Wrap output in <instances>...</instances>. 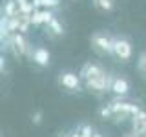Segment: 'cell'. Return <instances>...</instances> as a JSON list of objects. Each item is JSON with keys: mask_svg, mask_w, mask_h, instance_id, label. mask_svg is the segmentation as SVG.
Listing matches in <instances>:
<instances>
[{"mask_svg": "<svg viewBox=\"0 0 146 137\" xmlns=\"http://www.w3.org/2000/svg\"><path fill=\"white\" fill-rule=\"evenodd\" d=\"M18 13H20V15H33L35 13V6H33V2H26V4H20V6H18Z\"/></svg>", "mask_w": 146, "mask_h": 137, "instance_id": "obj_13", "label": "cell"}, {"mask_svg": "<svg viewBox=\"0 0 146 137\" xmlns=\"http://www.w3.org/2000/svg\"><path fill=\"white\" fill-rule=\"evenodd\" d=\"M2 15L7 17V18H15V17L20 15V13H18V4H17V0H6Z\"/></svg>", "mask_w": 146, "mask_h": 137, "instance_id": "obj_10", "label": "cell"}, {"mask_svg": "<svg viewBox=\"0 0 146 137\" xmlns=\"http://www.w3.org/2000/svg\"><path fill=\"white\" fill-rule=\"evenodd\" d=\"M60 6V0H40V9H53Z\"/></svg>", "mask_w": 146, "mask_h": 137, "instance_id": "obj_15", "label": "cell"}, {"mask_svg": "<svg viewBox=\"0 0 146 137\" xmlns=\"http://www.w3.org/2000/svg\"><path fill=\"white\" fill-rule=\"evenodd\" d=\"M131 132L137 137H146V110H141L131 117Z\"/></svg>", "mask_w": 146, "mask_h": 137, "instance_id": "obj_9", "label": "cell"}, {"mask_svg": "<svg viewBox=\"0 0 146 137\" xmlns=\"http://www.w3.org/2000/svg\"><path fill=\"white\" fill-rule=\"evenodd\" d=\"M58 84L68 91H82V79L75 71H62L58 75Z\"/></svg>", "mask_w": 146, "mask_h": 137, "instance_id": "obj_6", "label": "cell"}, {"mask_svg": "<svg viewBox=\"0 0 146 137\" xmlns=\"http://www.w3.org/2000/svg\"><path fill=\"white\" fill-rule=\"evenodd\" d=\"M0 71H6V57H4V55H2V57H0Z\"/></svg>", "mask_w": 146, "mask_h": 137, "instance_id": "obj_19", "label": "cell"}, {"mask_svg": "<svg viewBox=\"0 0 146 137\" xmlns=\"http://www.w3.org/2000/svg\"><path fill=\"white\" fill-rule=\"evenodd\" d=\"M31 61H33L38 68H48L49 64H51V53H49L48 48L36 46V48L33 49V57H31Z\"/></svg>", "mask_w": 146, "mask_h": 137, "instance_id": "obj_8", "label": "cell"}, {"mask_svg": "<svg viewBox=\"0 0 146 137\" xmlns=\"http://www.w3.org/2000/svg\"><path fill=\"white\" fill-rule=\"evenodd\" d=\"M99 115L102 119H111L113 117V112H111V108H110V104H104V106L99 108Z\"/></svg>", "mask_w": 146, "mask_h": 137, "instance_id": "obj_17", "label": "cell"}, {"mask_svg": "<svg viewBox=\"0 0 146 137\" xmlns=\"http://www.w3.org/2000/svg\"><path fill=\"white\" fill-rule=\"evenodd\" d=\"M93 137H102V134H99V132H95V134H93Z\"/></svg>", "mask_w": 146, "mask_h": 137, "instance_id": "obj_22", "label": "cell"}, {"mask_svg": "<svg viewBox=\"0 0 146 137\" xmlns=\"http://www.w3.org/2000/svg\"><path fill=\"white\" fill-rule=\"evenodd\" d=\"M113 57L122 64H128L131 61V57H133V46H131V40L128 37H122V35L113 37Z\"/></svg>", "mask_w": 146, "mask_h": 137, "instance_id": "obj_4", "label": "cell"}, {"mask_svg": "<svg viewBox=\"0 0 146 137\" xmlns=\"http://www.w3.org/2000/svg\"><path fill=\"white\" fill-rule=\"evenodd\" d=\"M110 91H111L115 97H126L128 91H130V82L126 77L122 75H111V84H110Z\"/></svg>", "mask_w": 146, "mask_h": 137, "instance_id": "obj_7", "label": "cell"}, {"mask_svg": "<svg viewBox=\"0 0 146 137\" xmlns=\"http://www.w3.org/2000/svg\"><path fill=\"white\" fill-rule=\"evenodd\" d=\"M44 18H42V9H35V13L31 15V26H42Z\"/></svg>", "mask_w": 146, "mask_h": 137, "instance_id": "obj_14", "label": "cell"}, {"mask_svg": "<svg viewBox=\"0 0 146 137\" xmlns=\"http://www.w3.org/2000/svg\"><path fill=\"white\" fill-rule=\"evenodd\" d=\"M110 108H111V112H113V119H117V121H124V119H128V117L131 119L133 115H137V113L143 110L139 104L122 100L121 97L113 99L111 102H110Z\"/></svg>", "mask_w": 146, "mask_h": 137, "instance_id": "obj_2", "label": "cell"}, {"mask_svg": "<svg viewBox=\"0 0 146 137\" xmlns=\"http://www.w3.org/2000/svg\"><path fill=\"white\" fill-rule=\"evenodd\" d=\"M26 2H29V0H17V4L20 6V4H26Z\"/></svg>", "mask_w": 146, "mask_h": 137, "instance_id": "obj_21", "label": "cell"}, {"mask_svg": "<svg viewBox=\"0 0 146 137\" xmlns=\"http://www.w3.org/2000/svg\"><path fill=\"white\" fill-rule=\"evenodd\" d=\"M137 70H139L143 75H146V51H143L137 59Z\"/></svg>", "mask_w": 146, "mask_h": 137, "instance_id": "obj_16", "label": "cell"}, {"mask_svg": "<svg viewBox=\"0 0 146 137\" xmlns=\"http://www.w3.org/2000/svg\"><path fill=\"white\" fill-rule=\"evenodd\" d=\"M42 117H44V113L40 112V110H36L33 115H31V121H33V124H40V122H42Z\"/></svg>", "mask_w": 146, "mask_h": 137, "instance_id": "obj_18", "label": "cell"}, {"mask_svg": "<svg viewBox=\"0 0 146 137\" xmlns=\"http://www.w3.org/2000/svg\"><path fill=\"white\" fill-rule=\"evenodd\" d=\"M91 48L99 55H113V37H110L104 31H95L90 39Z\"/></svg>", "mask_w": 146, "mask_h": 137, "instance_id": "obj_5", "label": "cell"}, {"mask_svg": "<svg viewBox=\"0 0 146 137\" xmlns=\"http://www.w3.org/2000/svg\"><path fill=\"white\" fill-rule=\"evenodd\" d=\"M6 49H9L17 59H20V57L31 59V57H33V48H31L29 40L26 39V35H22V33H15V35H13L11 40H9L7 46H6Z\"/></svg>", "mask_w": 146, "mask_h": 137, "instance_id": "obj_3", "label": "cell"}, {"mask_svg": "<svg viewBox=\"0 0 146 137\" xmlns=\"http://www.w3.org/2000/svg\"><path fill=\"white\" fill-rule=\"evenodd\" d=\"M91 2H93L95 9L102 13H111L115 9V0H91Z\"/></svg>", "mask_w": 146, "mask_h": 137, "instance_id": "obj_11", "label": "cell"}, {"mask_svg": "<svg viewBox=\"0 0 146 137\" xmlns=\"http://www.w3.org/2000/svg\"><path fill=\"white\" fill-rule=\"evenodd\" d=\"M48 33L51 37H62L64 35V26H62V22L58 20L57 17H55L51 20V24L48 26Z\"/></svg>", "mask_w": 146, "mask_h": 137, "instance_id": "obj_12", "label": "cell"}, {"mask_svg": "<svg viewBox=\"0 0 146 137\" xmlns=\"http://www.w3.org/2000/svg\"><path fill=\"white\" fill-rule=\"evenodd\" d=\"M80 79H82V84L84 88L91 91L95 95H102L110 91V84H111V75L106 73L102 66L99 62H86L84 66L80 68Z\"/></svg>", "mask_w": 146, "mask_h": 137, "instance_id": "obj_1", "label": "cell"}, {"mask_svg": "<svg viewBox=\"0 0 146 137\" xmlns=\"http://www.w3.org/2000/svg\"><path fill=\"white\" fill-rule=\"evenodd\" d=\"M122 137H137V135L133 134V132H126V134H124V135H122Z\"/></svg>", "mask_w": 146, "mask_h": 137, "instance_id": "obj_20", "label": "cell"}]
</instances>
